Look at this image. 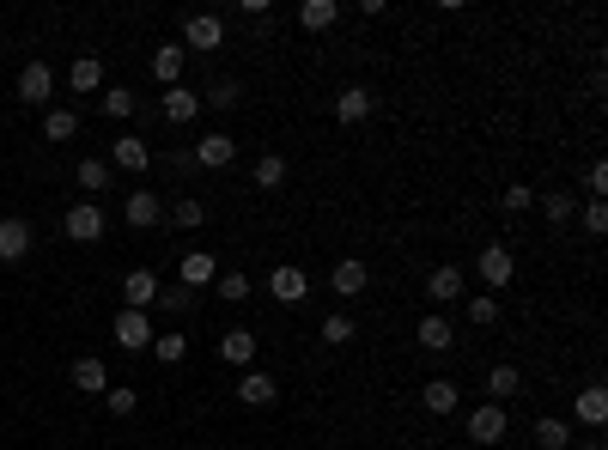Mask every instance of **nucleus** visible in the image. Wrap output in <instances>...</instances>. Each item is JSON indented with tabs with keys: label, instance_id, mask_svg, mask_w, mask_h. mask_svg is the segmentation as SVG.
Listing matches in <instances>:
<instances>
[{
	"label": "nucleus",
	"instance_id": "f257e3e1",
	"mask_svg": "<svg viewBox=\"0 0 608 450\" xmlns=\"http://www.w3.org/2000/svg\"><path fill=\"white\" fill-rule=\"evenodd\" d=\"M61 232H67V244H98L104 238V207L98 201H73L67 219H61Z\"/></svg>",
	"mask_w": 608,
	"mask_h": 450
},
{
	"label": "nucleus",
	"instance_id": "f03ea898",
	"mask_svg": "<svg viewBox=\"0 0 608 450\" xmlns=\"http://www.w3.org/2000/svg\"><path fill=\"white\" fill-rule=\"evenodd\" d=\"M49 92H55V67H49V61H25L13 98H19V104H49Z\"/></svg>",
	"mask_w": 608,
	"mask_h": 450
},
{
	"label": "nucleus",
	"instance_id": "7ed1b4c3",
	"mask_svg": "<svg viewBox=\"0 0 608 450\" xmlns=\"http://www.w3.org/2000/svg\"><path fill=\"white\" fill-rule=\"evenodd\" d=\"M475 274H481V286H493V292H499V286H511V280H517V256H511L505 244H487V250L475 256Z\"/></svg>",
	"mask_w": 608,
	"mask_h": 450
},
{
	"label": "nucleus",
	"instance_id": "20e7f679",
	"mask_svg": "<svg viewBox=\"0 0 608 450\" xmlns=\"http://www.w3.org/2000/svg\"><path fill=\"white\" fill-rule=\"evenodd\" d=\"M110 171H128V177L152 171V146H146L140 134H122V140H110Z\"/></svg>",
	"mask_w": 608,
	"mask_h": 450
},
{
	"label": "nucleus",
	"instance_id": "39448f33",
	"mask_svg": "<svg viewBox=\"0 0 608 450\" xmlns=\"http://www.w3.org/2000/svg\"><path fill=\"white\" fill-rule=\"evenodd\" d=\"M183 43L201 49V55H207V49H225V19H219V13H189V19H183Z\"/></svg>",
	"mask_w": 608,
	"mask_h": 450
},
{
	"label": "nucleus",
	"instance_id": "423d86ee",
	"mask_svg": "<svg viewBox=\"0 0 608 450\" xmlns=\"http://www.w3.org/2000/svg\"><path fill=\"white\" fill-rule=\"evenodd\" d=\"M110 335H116V347H128V353H140V347H152V317L146 311H116V323H110Z\"/></svg>",
	"mask_w": 608,
	"mask_h": 450
},
{
	"label": "nucleus",
	"instance_id": "0eeeda50",
	"mask_svg": "<svg viewBox=\"0 0 608 450\" xmlns=\"http://www.w3.org/2000/svg\"><path fill=\"white\" fill-rule=\"evenodd\" d=\"M122 219L134 225V232H152V225L165 219V195H152V189H134V195L122 201Z\"/></svg>",
	"mask_w": 608,
	"mask_h": 450
},
{
	"label": "nucleus",
	"instance_id": "6e6552de",
	"mask_svg": "<svg viewBox=\"0 0 608 450\" xmlns=\"http://www.w3.org/2000/svg\"><path fill=\"white\" fill-rule=\"evenodd\" d=\"M232 159H238V146H232V134H225V128H213V134L195 140V165L201 171H225Z\"/></svg>",
	"mask_w": 608,
	"mask_h": 450
},
{
	"label": "nucleus",
	"instance_id": "1a4fd4ad",
	"mask_svg": "<svg viewBox=\"0 0 608 450\" xmlns=\"http://www.w3.org/2000/svg\"><path fill=\"white\" fill-rule=\"evenodd\" d=\"M268 292L280 298V305H304V298H311V280H304V268H292V262H280V268L268 274Z\"/></svg>",
	"mask_w": 608,
	"mask_h": 450
},
{
	"label": "nucleus",
	"instance_id": "9d476101",
	"mask_svg": "<svg viewBox=\"0 0 608 450\" xmlns=\"http://www.w3.org/2000/svg\"><path fill=\"white\" fill-rule=\"evenodd\" d=\"M505 432H511V420H505L499 402H481V408L469 414V438H475V444H499Z\"/></svg>",
	"mask_w": 608,
	"mask_h": 450
},
{
	"label": "nucleus",
	"instance_id": "9b49d317",
	"mask_svg": "<svg viewBox=\"0 0 608 450\" xmlns=\"http://www.w3.org/2000/svg\"><path fill=\"white\" fill-rule=\"evenodd\" d=\"M426 298L432 305H450V298H469V280H463V268H432V280H426Z\"/></svg>",
	"mask_w": 608,
	"mask_h": 450
},
{
	"label": "nucleus",
	"instance_id": "f8f14e48",
	"mask_svg": "<svg viewBox=\"0 0 608 450\" xmlns=\"http://www.w3.org/2000/svg\"><path fill=\"white\" fill-rule=\"evenodd\" d=\"M31 225L25 219H0V262H25L31 256Z\"/></svg>",
	"mask_w": 608,
	"mask_h": 450
},
{
	"label": "nucleus",
	"instance_id": "ddd939ff",
	"mask_svg": "<svg viewBox=\"0 0 608 450\" xmlns=\"http://www.w3.org/2000/svg\"><path fill=\"white\" fill-rule=\"evenodd\" d=\"M219 359L238 365V371H250V365H256V335H250V329H225V335H219Z\"/></svg>",
	"mask_w": 608,
	"mask_h": 450
},
{
	"label": "nucleus",
	"instance_id": "4468645a",
	"mask_svg": "<svg viewBox=\"0 0 608 450\" xmlns=\"http://www.w3.org/2000/svg\"><path fill=\"white\" fill-rule=\"evenodd\" d=\"M274 396H280V384L268 378V371H256V365H250L244 378H238V402H244V408H268Z\"/></svg>",
	"mask_w": 608,
	"mask_h": 450
},
{
	"label": "nucleus",
	"instance_id": "2eb2a0df",
	"mask_svg": "<svg viewBox=\"0 0 608 450\" xmlns=\"http://www.w3.org/2000/svg\"><path fill=\"white\" fill-rule=\"evenodd\" d=\"M122 298H128V311H152V298H159V274L152 268H134L122 280Z\"/></svg>",
	"mask_w": 608,
	"mask_h": 450
},
{
	"label": "nucleus",
	"instance_id": "dca6fc26",
	"mask_svg": "<svg viewBox=\"0 0 608 450\" xmlns=\"http://www.w3.org/2000/svg\"><path fill=\"white\" fill-rule=\"evenodd\" d=\"M420 402H426V414H432V420H444V414H456V402H463V390H456L450 378H426Z\"/></svg>",
	"mask_w": 608,
	"mask_h": 450
},
{
	"label": "nucleus",
	"instance_id": "f3484780",
	"mask_svg": "<svg viewBox=\"0 0 608 450\" xmlns=\"http://www.w3.org/2000/svg\"><path fill=\"white\" fill-rule=\"evenodd\" d=\"M213 280H219V262H213V250H189V256H183V280H177V286L201 292V286H213Z\"/></svg>",
	"mask_w": 608,
	"mask_h": 450
},
{
	"label": "nucleus",
	"instance_id": "a211bd4d",
	"mask_svg": "<svg viewBox=\"0 0 608 450\" xmlns=\"http://www.w3.org/2000/svg\"><path fill=\"white\" fill-rule=\"evenodd\" d=\"M67 86H73V92H80V98H92V92H104V61H98V55H80V61H73V67H67Z\"/></svg>",
	"mask_w": 608,
	"mask_h": 450
},
{
	"label": "nucleus",
	"instance_id": "6ab92c4d",
	"mask_svg": "<svg viewBox=\"0 0 608 450\" xmlns=\"http://www.w3.org/2000/svg\"><path fill=\"white\" fill-rule=\"evenodd\" d=\"M73 390H86V396H104V390H110V371H104V359H98V353L73 359Z\"/></svg>",
	"mask_w": 608,
	"mask_h": 450
},
{
	"label": "nucleus",
	"instance_id": "aec40b11",
	"mask_svg": "<svg viewBox=\"0 0 608 450\" xmlns=\"http://www.w3.org/2000/svg\"><path fill=\"white\" fill-rule=\"evenodd\" d=\"M159 110H165V122H177V128H183V122H195V116H201V98H195L189 86H165V104H159Z\"/></svg>",
	"mask_w": 608,
	"mask_h": 450
},
{
	"label": "nucleus",
	"instance_id": "412c9836",
	"mask_svg": "<svg viewBox=\"0 0 608 450\" xmlns=\"http://www.w3.org/2000/svg\"><path fill=\"white\" fill-rule=\"evenodd\" d=\"M329 286H335V292H341V298H359V292H365V286H371V268H365V262H353V256H347V262H335V274H329Z\"/></svg>",
	"mask_w": 608,
	"mask_h": 450
},
{
	"label": "nucleus",
	"instance_id": "4be33fe9",
	"mask_svg": "<svg viewBox=\"0 0 608 450\" xmlns=\"http://www.w3.org/2000/svg\"><path fill=\"white\" fill-rule=\"evenodd\" d=\"M165 219L177 225V232H201V225H207V201H195V195H177V201L165 207Z\"/></svg>",
	"mask_w": 608,
	"mask_h": 450
},
{
	"label": "nucleus",
	"instance_id": "5701e85b",
	"mask_svg": "<svg viewBox=\"0 0 608 450\" xmlns=\"http://www.w3.org/2000/svg\"><path fill=\"white\" fill-rule=\"evenodd\" d=\"M152 73H159V86H183V43L152 49Z\"/></svg>",
	"mask_w": 608,
	"mask_h": 450
},
{
	"label": "nucleus",
	"instance_id": "b1692460",
	"mask_svg": "<svg viewBox=\"0 0 608 450\" xmlns=\"http://www.w3.org/2000/svg\"><path fill=\"white\" fill-rule=\"evenodd\" d=\"M371 104H377V98H371L365 86H347V92L335 98V122H347V128H353V122H365V116H371Z\"/></svg>",
	"mask_w": 608,
	"mask_h": 450
},
{
	"label": "nucleus",
	"instance_id": "393cba45",
	"mask_svg": "<svg viewBox=\"0 0 608 450\" xmlns=\"http://www.w3.org/2000/svg\"><path fill=\"white\" fill-rule=\"evenodd\" d=\"M341 19V0H304V7H298V25L304 31H329Z\"/></svg>",
	"mask_w": 608,
	"mask_h": 450
},
{
	"label": "nucleus",
	"instance_id": "a878e982",
	"mask_svg": "<svg viewBox=\"0 0 608 450\" xmlns=\"http://www.w3.org/2000/svg\"><path fill=\"white\" fill-rule=\"evenodd\" d=\"M213 292L225 298V305H244V298H256V286H250V274H238V268H219V280H213Z\"/></svg>",
	"mask_w": 608,
	"mask_h": 450
},
{
	"label": "nucleus",
	"instance_id": "bb28decb",
	"mask_svg": "<svg viewBox=\"0 0 608 450\" xmlns=\"http://www.w3.org/2000/svg\"><path fill=\"white\" fill-rule=\"evenodd\" d=\"M517 390H523V371H517V365H493V371H487V396H493V402H511Z\"/></svg>",
	"mask_w": 608,
	"mask_h": 450
},
{
	"label": "nucleus",
	"instance_id": "cd10ccee",
	"mask_svg": "<svg viewBox=\"0 0 608 450\" xmlns=\"http://www.w3.org/2000/svg\"><path fill=\"white\" fill-rule=\"evenodd\" d=\"M529 438H536L542 450H566V444H572V426H566V420H554V414H542Z\"/></svg>",
	"mask_w": 608,
	"mask_h": 450
},
{
	"label": "nucleus",
	"instance_id": "c85d7f7f",
	"mask_svg": "<svg viewBox=\"0 0 608 450\" xmlns=\"http://www.w3.org/2000/svg\"><path fill=\"white\" fill-rule=\"evenodd\" d=\"M578 420H584V426H602V420H608V390H602V384L578 390Z\"/></svg>",
	"mask_w": 608,
	"mask_h": 450
},
{
	"label": "nucleus",
	"instance_id": "c756f323",
	"mask_svg": "<svg viewBox=\"0 0 608 450\" xmlns=\"http://www.w3.org/2000/svg\"><path fill=\"white\" fill-rule=\"evenodd\" d=\"M98 104H104V116H116V122H128V116H134V104H140V98H134V92H128V86H104V92H98Z\"/></svg>",
	"mask_w": 608,
	"mask_h": 450
},
{
	"label": "nucleus",
	"instance_id": "7c9ffc66",
	"mask_svg": "<svg viewBox=\"0 0 608 450\" xmlns=\"http://www.w3.org/2000/svg\"><path fill=\"white\" fill-rule=\"evenodd\" d=\"M420 347L426 353H450L456 341H450V323L444 317H420Z\"/></svg>",
	"mask_w": 608,
	"mask_h": 450
},
{
	"label": "nucleus",
	"instance_id": "2f4dec72",
	"mask_svg": "<svg viewBox=\"0 0 608 450\" xmlns=\"http://www.w3.org/2000/svg\"><path fill=\"white\" fill-rule=\"evenodd\" d=\"M73 134H80V116H73V110H49V116H43V140L61 146V140H73Z\"/></svg>",
	"mask_w": 608,
	"mask_h": 450
},
{
	"label": "nucleus",
	"instance_id": "473e14b6",
	"mask_svg": "<svg viewBox=\"0 0 608 450\" xmlns=\"http://www.w3.org/2000/svg\"><path fill=\"white\" fill-rule=\"evenodd\" d=\"M110 159H80V189H92V195H104L110 189Z\"/></svg>",
	"mask_w": 608,
	"mask_h": 450
},
{
	"label": "nucleus",
	"instance_id": "72a5a7b5",
	"mask_svg": "<svg viewBox=\"0 0 608 450\" xmlns=\"http://www.w3.org/2000/svg\"><path fill=\"white\" fill-rule=\"evenodd\" d=\"M250 177H256V189H280V183H286V159H280V153H262Z\"/></svg>",
	"mask_w": 608,
	"mask_h": 450
},
{
	"label": "nucleus",
	"instance_id": "f704fd0d",
	"mask_svg": "<svg viewBox=\"0 0 608 450\" xmlns=\"http://www.w3.org/2000/svg\"><path fill=\"white\" fill-rule=\"evenodd\" d=\"M469 323L475 329H493L499 323V298L493 292H469Z\"/></svg>",
	"mask_w": 608,
	"mask_h": 450
},
{
	"label": "nucleus",
	"instance_id": "c9c22d12",
	"mask_svg": "<svg viewBox=\"0 0 608 450\" xmlns=\"http://www.w3.org/2000/svg\"><path fill=\"white\" fill-rule=\"evenodd\" d=\"M201 104H207V110H238V104H244V86H238V80H219Z\"/></svg>",
	"mask_w": 608,
	"mask_h": 450
},
{
	"label": "nucleus",
	"instance_id": "e433bc0d",
	"mask_svg": "<svg viewBox=\"0 0 608 450\" xmlns=\"http://www.w3.org/2000/svg\"><path fill=\"white\" fill-rule=\"evenodd\" d=\"M104 408H110L116 420H128V414L140 408V390H134V384H128V390H116V384H110V390H104Z\"/></svg>",
	"mask_w": 608,
	"mask_h": 450
},
{
	"label": "nucleus",
	"instance_id": "4c0bfd02",
	"mask_svg": "<svg viewBox=\"0 0 608 450\" xmlns=\"http://www.w3.org/2000/svg\"><path fill=\"white\" fill-rule=\"evenodd\" d=\"M152 353H159L165 365H177V359L189 353V341H183V329H171V335H152Z\"/></svg>",
	"mask_w": 608,
	"mask_h": 450
},
{
	"label": "nucleus",
	"instance_id": "58836bf2",
	"mask_svg": "<svg viewBox=\"0 0 608 450\" xmlns=\"http://www.w3.org/2000/svg\"><path fill=\"white\" fill-rule=\"evenodd\" d=\"M499 207H505V213H529V207H536V189H529V183H511V189L499 195Z\"/></svg>",
	"mask_w": 608,
	"mask_h": 450
},
{
	"label": "nucleus",
	"instance_id": "ea45409f",
	"mask_svg": "<svg viewBox=\"0 0 608 450\" xmlns=\"http://www.w3.org/2000/svg\"><path fill=\"white\" fill-rule=\"evenodd\" d=\"M323 341H329V347H347V341H353V317H341V311L323 317Z\"/></svg>",
	"mask_w": 608,
	"mask_h": 450
},
{
	"label": "nucleus",
	"instance_id": "a19ab883",
	"mask_svg": "<svg viewBox=\"0 0 608 450\" xmlns=\"http://www.w3.org/2000/svg\"><path fill=\"white\" fill-rule=\"evenodd\" d=\"M152 305H165V311H177V317H183V311L195 305V292H189V286H171V292H159V298H152Z\"/></svg>",
	"mask_w": 608,
	"mask_h": 450
},
{
	"label": "nucleus",
	"instance_id": "79ce46f5",
	"mask_svg": "<svg viewBox=\"0 0 608 450\" xmlns=\"http://www.w3.org/2000/svg\"><path fill=\"white\" fill-rule=\"evenodd\" d=\"M536 201H542V213H548L554 225H566V219H572V195H536Z\"/></svg>",
	"mask_w": 608,
	"mask_h": 450
},
{
	"label": "nucleus",
	"instance_id": "37998d69",
	"mask_svg": "<svg viewBox=\"0 0 608 450\" xmlns=\"http://www.w3.org/2000/svg\"><path fill=\"white\" fill-rule=\"evenodd\" d=\"M584 232H596V238L608 232V207H602V201H590V207H584Z\"/></svg>",
	"mask_w": 608,
	"mask_h": 450
},
{
	"label": "nucleus",
	"instance_id": "c03bdc74",
	"mask_svg": "<svg viewBox=\"0 0 608 450\" xmlns=\"http://www.w3.org/2000/svg\"><path fill=\"white\" fill-rule=\"evenodd\" d=\"M590 195H608V165H590Z\"/></svg>",
	"mask_w": 608,
	"mask_h": 450
},
{
	"label": "nucleus",
	"instance_id": "a18cd8bd",
	"mask_svg": "<svg viewBox=\"0 0 608 450\" xmlns=\"http://www.w3.org/2000/svg\"><path fill=\"white\" fill-rule=\"evenodd\" d=\"M584 450H602V444H584Z\"/></svg>",
	"mask_w": 608,
	"mask_h": 450
},
{
	"label": "nucleus",
	"instance_id": "49530a36",
	"mask_svg": "<svg viewBox=\"0 0 608 450\" xmlns=\"http://www.w3.org/2000/svg\"><path fill=\"white\" fill-rule=\"evenodd\" d=\"M0 55H7V43H0Z\"/></svg>",
	"mask_w": 608,
	"mask_h": 450
}]
</instances>
